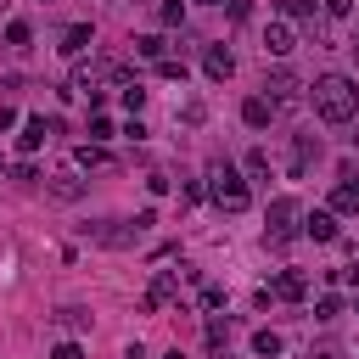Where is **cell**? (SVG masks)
I'll return each mask as SVG.
<instances>
[{"mask_svg": "<svg viewBox=\"0 0 359 359\" xmlns=\"http://www.w3.org/2000/svg\"><path fill=\"white\" fill-rule=\"evenodd\" d=\"M11 180H22V185H34V180H39V174H34V163H28V157H22V163H11Z\"/></svg>", "mask_w": 359, "mask_h": 359, "instance_id": "f546056e", "label": "cell"}, {"mask_svg": "<svg viewBox=\"0 0 359 359\" xmlns=\"http://www.w3.org/2000/svg\"><path fill=\"white\" fill-rule=\"evenodd\" d=\"M337 314H342V297H337V292H325V297L314 303V320H325V325H331Z\"/></svg>", "mask_w": 359, "mask_h": 359, "instance_id": "7402d4cb", "label": "cell"}, {"mask_svg": "<svg viewBox=\"0 0 359 359\" xmlns=\"http://www.w3.org/2000/svg\"><path fill=\"white\" fill-rule=\"evenodd\" d=\"M174 292H180V280H174V269H157V275H151V292L140 297V314H151V309H157L163 297H174Z\"/></svg>", "mask_w": 359, "mask_h": 359, "instance_id": "9c48e42d", "label": "cell"}, {"mask_svg": "<svg viewBox=\"0 0 359 359\" xmlns=\"http://www.w3.org/2000/svg\"><path fill=\"white\" fill-rule=\"evenodd\" d=\"M280 11H286V17H303V22H314V17H320V0H280Z\"/></svg>", "mask_w": 359, "mask_h": 359, "instance_id": "ffe728a7", "label": "cell"}, {"mask_svg": "<svg viewBox=\"0 0 359 359\" xmlns=\"http://www.w3.org/2000/svg\"><path fill=\"white\" fill-rule=\"evenodd\" d=\"M157 17H163L168 28H180V22H185V0H163V11H157Z\"/></svg>", "mask_w": 359, "mask_h": 359, "instance_id": "d4e9b609", "label": "cell"}, {"mask_svg": "<svg viewBox=\"0 0 359 359\" xmlns=\"http://www.w3.org/2000/svg\"><path fill=\"white\" fill-rule=\"evenodd\" d=\"M11 123H17V107H6V101H0V135H6Z\"/></svg>", "mask_w": 359, "mask_h": 359, "instance_id": "e575fe53", "label": "cell"}, {"mask_svg": "<svg viewBox=\"0 0 359 359\" xmlns=\"http://www.w3.org/2000/svg\"><path fill=\"white\" fill-rule=\"evenodd\" d=\"M45 191H50L56 202H79V196H84V180H79V174H56Z\"/></svg>", "mask_w": 359, "mask_h": 359, "instance_id": "2e32d148", "label": "cell"}, {"mask_svg": "<svg viewBox=\"0 0 359 359\" xmlns=\"http://www.w3.org/2000/svg\"><path fill=\"white\" fill-rule=\"evenodd\" d=\"M331 213H359V180H337L331 185Z\"/></svg>", "mask_w": 359, "mask_h": 359, "instance_id": "5bb4252c", "label": "cell"}, {"mask_svg": "<svg viewBox=\"0 0 359 359\" xmlns=\"http://www.w3.org/2000/svg\"><path fill=\"white\" fill-rule=\"evenodd\" d=\"M353 314H359V303H353Z\"/></svg>", "mask_w": 359, "mask_h": 359, "instance_id": "60d3db41", "label": "cell"}, {"mask_svg": "<svg viewBox=\"0 0 359 359\" xmlns=\"http://www.w3.org/2000/svg\"><path fill=\"white\" fill-rule=\"evenodd\" d=\"M348 50H353V56H359V34H353V45H348Z\"/></svg>", "mask_w": 359, "mask_h": 359, "instance_id": "74e56055", "label": "cell"}, {"mask_svg": "<svg viewBox=\"0 0 359 359\" xmlns=\"http://www.w3.org/2000/svg\"><path fill=\"white\" fill-rule=\"evenodd\" d=\"M135 56H146V62H163V56H168V39H163V34H140V39H135Z\"/></svg>", "mask_w": 359, "mask_h": 359, "instance_id": "ac0fdd59", "label": "cell"}, {"mask_svg": "<svg viewBox=\"0 0 359 359\" xmlns=\"http://www.w3.org/2000/svg\"><path fill=\"white\" fill-rule=\"evenodd\" d=\"M196 6H224V0H196Z\"/></svg>", "mask_w": 359, "mask_h": 359, "instance_id": "f35d334b", "label": "cell"}, {"mask_svg": "<svg viewBox=\"0 0 359 359\" xmlns=\"http://www.w3.org/2000/svg\"><path fill=\"white\" fill-rule=\"evenodd\" d=\"M213 359H230V353H213Z\"/></svg>", "mask_w": 359, "mask_h": 359, "instance_id": "ab89813d", "label": "cell"}, {"mask_svg": "<svg viewBox=\"0 0 359 359\" xmlns=\"http://www.w3.org/2000/svg\"><path fill=\"white\" fill-rule=\"evenodd\" d=\"M309 101H314V112H320L325 123H348V118L359 112V84H353L348 73H320V79L309 84Z\"/></svg>", "mask_w": 359, "mask_h": 359, "instance_id": "6da1fadb", "label": "cell"}, {"mask_svg": "<svg viewBox=\"0 0 359 359\" xmlns=\"http://www.w3.org/2000/svg\"><path fill=\"white\" fill-rule=\"evenodd\" d=\"M157 73H163V79H185V62H180V56H163Z\"/></svg>", "mask_w": 359, "mask_h": 359, "instance_id": "4316f807", "label": "cell"}, {"mask_svg": "<svg viewBox=\"0 0 359 359\" xmlns=\"http://www.w3.org/2000/svg\"><path fill=\"white\" fill-rule=\"evenodd\" d=\"M247 174H252V180H264V174H269V163H264V151H247Z\"/></svg>", "mask_w": 359, "mask_h": 359, "instance_id": "f1b7e54d", "label": "cell"}, {"mask_svg": "<svg viewBox=\"0 0 359 359\" xmlns=\"http://www.w3.org/2000/svg\"><path fill=\"white\" fill-rule=\"evenodd\" d=\"M208 196H213V208H224V213H241V208L252 202L247 180H241L230 163H213V168H208Z\"/></svg>", "mask_w": 359, "mask_h": 359, "instance_id": "3957f363", "label": "cell"}, {"mask_svg": "<svg viewBox=\"0 0 359 359\" xmlns=\"http://www.w3.org/2000/svg\"><path fill=\"white\" fill-rule=\"evenodd\" d=\"M118 101H123L129 112H140V107H146V90H140V84H123V90H118Z\"/></svg>", "mask_w": 359, "mask_h": 359, "instance_id": "484cf974", "label": "cell"}, {"mask_svg": "<svg viewBox=\"0 0 359 359\" xmlns=\"http://www.w3.org/2000/svg\"><path fill=\"white\" fill-rule=\"evenodd\" d=\"M123 359H146V348H140V342H129V348H123Z\"/></svg>", "mask_w": 359, "mask_h": 359, "instance_id": "d590c367", "label": "cell"}, {"mask_svg": "<svg viewBox=\"0 0 359 359\" xmlns=\"http://www.w3.org/2000/svg\"><path fill=\"white\" fill-rule=\"evenodd\" d=\"M264 90H269V95H264V101H269V107H292V101H297V90H303V84H297V73H292V67H275V73H269V79H264Z\"/></svg>", "mask_w": 359, "mask_h": 359, "instance_id": "5b68a950", "label": "cell"}, {"mask_svg": "<svg viewBox=\"0 0 359 359\" xmlns=\"http://www.w3.org/2000/svg\"><path fill=\"white\" fill-rule=\"evenodd\" d=\"M320 6H325L331 17H348V11H353V0H320Z\"/></svg>", "mask_w": 359, "mask_h": 359, "instance_id": "d6a6232c", "label": "cell"}, {"mask_svg": "<svg viewBox=\"0 0 359 359\" xmlns=\"http://www.w3.org/2000/svg\"><path fill=\"white\" fill-rule=\"evenodd\" d=\"M107 146H79V168H107Z\"/></svg>", "mask_w": 359, "mask_h": 359, "instance_id": "44dd1931", "label": "cell"}, {"mask_svg": "<svg viewBox=\"0 0 359 359\" xmlns=\"http://www.w3.org/2000/svg\"><path fill=\"white\" fill-rule=\"evenodd\" d=\"M202 337H208V348H213V353H224V348H230V337H236V320H230V314H208Z\"/></svg>", "mask_w": 359, "mask_h": 359, "instance_id": "30bf717a", "label": "cell"}, {"mask_svg": "<svg viewBox=\"0 0 359 359\" xmlns=\"http://www.w3.org/2000/svg\"><path fill=\"white\" fill-rule=\"evenodd\" d=\"M264 292H269V297H286V303H303V297H309V275H303V269H280L275 286H264Z\"/></svg>", "mask_w": 359, "mask_h": 359, "instance_id": "52a82bcc", "label": "cell"}, {"mask_svg": "<svg viewBox=\"0 0 359 359\" xmlns=\"http://www.w3.org/2000/svg\"><path fill=\"white\" fill-rule=\"evenodd\" d=\"M163 359H185V353H180V348H168V353H163Z\"/></svg>", "mask_w": 359, "mask_h": 359, "instance_id": "8d00e7d4", "label": "cell"}, {"mask_svg": "<svg viewBox=\"0 0 359 359\" xmlns=\"http://www.w3.org/2000/svg\"><path fill=\"white\" fill-rule=\"evenodd\" d=\"M50 359H79V342H56V353Z\"/></svg>", "mask_w": 359, "mask_h": 359, "instance_id": "836d02e7", "label": "cell"}, {"mask_svg": "<svg viewBox=\"0 0 359 359\" xmlns=\"http://www.w3.org/2000/svg\"><path fill=\"white\" fill-rule=\"evenodd\" d=\"M280 348H286V342H280L275 331H252V353H258V359H275Z\"/></svg>", "mask_w": 359, "mask_h": 359, "instance_id": "d6986e66", "label": "cell"}, {"mask_svg": "<svg viewBox=\"0 0 359 359\" xmlns=\"http://www.w3.org/2000/svg\"><path fill=\"white\" fill-rule=\"evenodd\" d=\"M202 67H208V79H219V84H224V79L236 73V56H230L224 45H208V50H202Z\"/></svg>", "mask_w": 359, "mask_h": 359, "instance_id": "8fae6325", "label": "cell"}, {"mask_svg": "<svg viewBox=\"0 0 359 359\" xmlns=\"http://www.w3.org/2000/svg\"><path fill=\"white\" fill-rule=\"evenodd\" d=\"M151 224H157V213L140 208L135 219H101V224H90V241L95 247H135V241H146Z\"/></svg>", "mask_w": 359, "mask_h": 359, "instance_id": "7a4b0ae2", "label": "cell"}, {"mask_svg": "<svg viewBox=\"0 0 359 359\" xmlns=\"http://www.w3.org/2000/svg\"><path fill=\"white\" fill-rule=\"evenodd\" d=\"M303 236H309V241H337V213H331V208L303 213Z\"/></svg>", "mask_w": 359, "mask_h": 359, "instance_id": "ba28073f", "label": "cell"}, {"mask_svg": "<svg viewBox=\"0 0 359 359\" xmlns=\"http://www.w3.org/2000/svg\"><path fill=\"white\" fill-rule=\"evenodd\" d=\"M56 129H62L56 118H22V135H17V151H22V157H28V151H39V146H45V140H50Z\"/></svg>", "mask_w": 359, "mask_h": 359, "instance_id": "8992f818", "label": "cell"}, {"mask_svg": "<svg viewBox=\"0 0 359 359\" xmlns=\"http://www.w3.org/2000/svg\"><path fill=\"white\" fill-rule=\"evenodd\" d=\"M264 50H269V56H286V50H292V28H286V22H269V28H264Z\"/></svg>", "mask_w": 359, "mask_h": 359, "instance_id": "e0dca14e", "label": "cell"}, {"mask_svg": "<svg viewBox=\"0 0 359 359\" xmlns=\"http://www.w3.org/2000/svg\"><path fill=\"white\" fill-rule=\"evenodd\" d=\"M28 39H34L28 22H11V28H6V45H28Z\"/></svg>", "mask_w": 359, "mask_h": 359, "instance_id": "83f0119b", "label": "cell"}, {"mask_svg": "<svg viewBox=\"0 0 359 359\" xmlns=\"http://www.w3.org/2000/svg\"><path fill=\"white\" fill-rule=\"evenodd\" d=\"M224 6H230V17H236V22H247V17H252V0H224Z\"/></svg>", "mask_w": 359, "mask_h": 359, "instance_id": "1f68e13d", "label": "cell"}, {"mask_svg": "<svg viewBox=\"0 0 359 359\" xmlns=\"http://www.w3.org/2000/svg\"><path fill=\"white\" fill-rule=\"evenodd\" d=\"M112 135H118V129H112V118H107V112H95V118H90V140L101 146V140H112Z\"/></svg>", "mask_w": 359, "mask_h": 359, "instance_id": "603a6c76", "label": "cell"}, {"mask_svg": "<svg viewBox=\"0 0 359 359\" xmlns=\"http://www.w3.org/2000/svg\"><path fill=\"white\" fill-rule=\"evenodd\" d=\"M84 50H90V22L62 28V56H84Z\"/></svg>", "mask_w": 359, "mask_h": 359, "instance_id": "9a60e30c", "label": "cell"}, {"mask_svg": "<svg viewBox=\"0 0 359 359\" xmlns=\"http://www.w3.org/2000/svg\"><path fill=\"white\" fill-rule=\"evenodd\" d=\"M264 224H269L264 236H269L275 247H286V241L303 230V208H297V196H275V202H269V213H264Z\"/></svg>", "mask_w": 359, "mask_h": 359, "instance_id": "277c9868", "label": "cell"}, {"mask_svg": "<svg viewBox=\"0 0 359 359\" xmlns=\"http://www.w3.org/2000/svg\"><path fill=\"white\" fill-rule=\"evenodd\" d=\"M56 325H62V331H84V325H90V314H84V309H62V314H56Z\"/></svg>", "mask_w": 359, "mask_h": 359, "instance_id": "cb8c5ba5", "label": "cell"}, {"mask_svg": "<svg viewBox=\"0 0 359 359\" xmlns=\"http://www.w3.org/2000/svg\"><path fill=\"white\" fill-rule=\"evenodd\" d=\"M314 157H320V140H314V135H297V140H292L286 168H292V174H309V163H314Z\"/></svg>", "mask_w": 359, "mask_h": 359, "instance_id": "7c38bea8", "label": "cell"}, {"mask_svg": "<svg viewBox=\"0 0 359 359\" xmlns=\"http://www.w3.org/2000/svg\"><path fill=\"white\" fill-rule=\"evenodd\" d=\"M269 118H275V107H269L264 95H247V101H241V123H247V129H269Z\"/></svg>", "mask_w": 359, "mask_h": 359, "instance_id": "4fadbf2b", "label": "cell"}, {"mask_svg": "<svg viewBox=\"0 0 359 359\" xmlns=\"http://www.w3.org/2000/svg\"><path fill=\"white\" fill-rule=\"evenodd\" d=\"M202 309H224V286H202Z\"/></svg>", "mask_w": 359, "mask_h": 359, "instance_id": "4dcf8cb0", "label": "cell"}]
</instances>
